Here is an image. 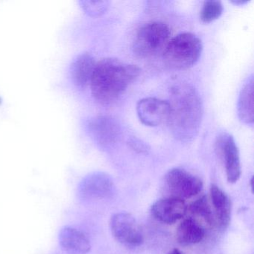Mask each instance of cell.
<instances>
[{
  "label": "cell",
  "instance_id": "obj_1",
  "mask_svg": "<svg viewBox=\"0 0 254 254\" xmlns=\"http://www.w3.org/2000/svg\"><path fill=\"white\" fill-rule=\"evenodd\" d=\"M167 123L175 139L191 142L197 136L203 118V103L194 86L186 81L173 83L169 89Z\"/></svg>",
  "mask_w": 254,
  "mask_h": 254
},
{
  "label": "cell",
  "instance_id": "obj_2",
  "mask_svg": "<svg viewBox=\"0 0 254 254\" xmlns=\"http://www.w3.org/2000/svg\"><path fill=\"white\" fill-rule=\"evenodd\" d=\"M139 74L140 69L136 65L114 58L102 59L96 62L90 81L92 96L102 105L114 103Z\"/></svg>",
  "mask_w": 254,
  "mask_h": 254
},
{
  "label": "cell",
  "instance_id": "obj_3",
  "mask_svg": "<svg viewBox=\"0 0 254 254\" xmlns=\"http://www.w3.org/2000/svg\"><path fill=\"white\" fill-rule=\"evenodd\" d=\"M202 50L201 40L194 34L184 32L169 40L163 52V62L172 69H188L200 59Z\"/></svg>",
  "mask_w": 254,
  "mask_h": 254
},
{
  "label": "cell",
  "instance_id": "obj_4",
  "mask_svg": "<svg viewBox=\"0 0 254 254\" xmlns=\"http://www.w3.org/2000/svg\"><path fill=\"white\" fill-rule=\"evenodd\" d=\"M170 29L163 22H151L140 28L133 42V53L139 58H148L163 52L170 40Z\"/></svg>",
  "mask_w": 254,
  "mask_h": 254
},
{
  "label": "cell",
  "instance_id": "obj_5",
  "mask_svg": "<svg viewBox=\"0 0 254 254\" xmlns=\"http://www.w3.org/2000/svg\"><path fill=\"white\" fill-rule=\"evenodd\" d=\"M215 151L224 164L227 181L235 184L242 174L240 155L234 138L230 133L222 131L215 139Z\"/></svg>",
  "mask_w": 254,
  "mask_h": 254
},
{
  "label": "cell",
  "instance_id": "obj_6",
  "mask_svg": "<svg viewBox=\"0 0 254 254\" xmlns=\"http://www.w3.org/2000/svg\"><path fill=\"white\" fill-rule=\"evenodd\" d=\"M113 236L125 246L136 248L144 242L142 228L136 218L127 212H119L113 215L110 221Z\"/></svg>",
  "mask_w": 254,
  "mask_h": 254
},
{
  "label": "cell",
  "instance_id": "obj_7",
  "mask_svg": "<svg viewBox=\"0 0 254 254\" xmlns=\"http://www.w3.org/2000/svg\"><path fill=\"white\" fill-rule=\"evenodd\" d=\"M86 127L90 138L102 149H110L114 147L121 136L118 122L108 116H98L90 119Z\"/></svg>",
  "mask_w": 254,
  "mask_h": 254
},
{
  "label": "cell",
  "instance_id": "obj_8",
  "mask_svg": "<svg viewBox=\"0 0 254 254\" xmlns=\"http://www.w3.org/2000/svg\"><path fill=\"white\" fill-rule=\"evenodd\" d=\"M115 191L112 178L105 172H93L83 178L78 188V197L83 200L109 198Z\"/></svg>",
  "mask_w": 254,
  "mask_h": 254
},
{
  "label": "cell",
  "instance_id": "obj_9",
  "mask_svg": "<svg viewBox=\"0 0 254 254\" xmlns=\"http://www.w3.org/2000/svg\"><path fill=\"white\" fill-rule=\"evenodd\" d=\"M165 181L173 197L182 200L194 197L203 188V182L200 178L180 168L170 169Z\"/></svg>",
  "mask_w": 254,
  "mask_h": 254
},
{
  "label": "cell",
  "instance_id": "obj_10",
  "mask_svg": "<svg viewBox=\"0 0 254 254\" xmlns=\"http://www.w3.org/2000/svg\"><path fill=\"white\" fill-rule=\"evenodd\" d=\"M136 113L142 124L156 127L165 121L167 122L169 115V102L157 98H144L137 102Z\"/></svg>",
  "mask_w": 254,
  "mask_h": 254
},
{
  "label": "cell",
  "instance_id": "obj_11",
  "mask_svg": "<svg viewBox=\"0 0 254 254\" xmlns=\"http://www.w3.org/2000/svg\"><path fill=\"white\" fill-rule=\"evenodd\" d=\"M187 210L184 200L172 196L157 200L151 206V213L160 222L172 224L184 218Z\"/></svg>",
  "mask_w": 254,
  "mask_h": 254
},
{
  "label": "cell",
  "instance_id": "obj_12",
  "mask_svg": "<svg viewBox=\"0 0 254 254\" xmlns=\"http://www.w3.org/2000/svg\"><path fill=\"white\" fill-rule=\"evenodd\" d=\"M96 62L90 53H81L72 61L69 68L71 80L77 88L84 90L90 85Z\"/></svg>",
  "mask_w": 254,
  "mask_h": 254
},
{
  "label": "cell",
  "instance_id": "obj_13",
  "mask_svg": "<svg viewBox=\"0 0 254 254\" xmlns=\"http://www.w3.org/2000/svg\"><path fill=\"white\" fill-rule=\"evenodd\" d=\"M209 194L215 225L221 230H225L231 220V200L220 187L215 184L211 186Z\"/></svg>",
  "mask_w": 254,
  "mask_h": 254
},
{
  "label": "cell",
  "instance_id": "obj_14",
  "mask_svg": "<svg viewBox=\"0 0 254 254\" xmlns=\"http://www.w3.org/2000/svg\"><path fill=\"white\" fill-rule=\"evenodd\" d=\"M59 238L61 247L67 254H87L91 249L87 236L74 227H62Z\"/></svg>",
  "mask_w": 254,
  "mask_h": 254
},
{
  "label": "cell",
  "instance_id": "obj_15",
  "mask_svg": "<svg viewBox=\"0 0 254 254\" xmlns=\"http://www.w3.org/2000/svg\"><path fill=\"white\" fill-rule=\"evenodd\" d=\"M204 227L197 220L190 217L181 221L176 232V239L184 246L196 245L205 237Z\"/></svg>",
  "mask_w": 254,
  "mask_h": 254
},
{
  "label": "cell",
  "instance_id": "obj_16",
  "mask_svg": "<svg viewBox=\"0 0 254 254\" xmlns=\"http://www.w3.org/2000/svg\"><path fill=\"white\" fill-rule=\"evenodd\" d=\"M238 116L239 120L245 124L254 123V77L251 75L239 93L238 100Z\"/></svg>",
  "mask_w": 254,
  "mask_h": 254
},
{
  "label": "cell",
  "instance_id": "obj_17",
  "mask_svg": "<svg viewBox=\"0 0 254 254\" xmlns=\"http://www.w3.org/2000/svg\"><path fill=\"white\" fill-rule=\"evenodd\" d=\"M189 210L195 216L203 218L209 225H215L212 207L206 196H202L194 200L190 204Z\"/></svg>",
  "mask_w": 254,
  "mask_h": 254
},
{
  "label": "cell",
  "instance_id": "obj_18",
  "mask_svg": "<svg viewBox=\"0 0 254 254\" xmlns=\"http://www.w3.org/2000/svg\"><path fill=\"white\" fill-rule=\"evenodd\" d=\"M224 6L221 1L209 0L203 3L200 10V18L203 23H211L221 17Z\"/></svg>",
  "mask_w": 254,
  "mask_h": 254
},
{
  "label": "cell",
  "instance_id": "obj_19",
  "mask_svg": "<svg viewBox=\"0 0 254 254\" xmlns=\"http://www.w3.org/2000/svg\"><path fill=\"white\" fill-rule=\"evenodd\" d=\"M80 5L83 11L90 17H99L102 15L109 8L108 1H90L83 0L80 1Z\"/></svg>",
  "mask_w": 254,
  "mask_h": 254
},
{
  "label": "cell",
  "instance_id": "obj_20",
  "mask_svg": "<svg viewBox=\"0 0 254 254\" xmlns=\"http://www.w3.org/2000/svg\"><path fill=\"white\" fill-rule=\"evenodd\" d=\"M130 145L133 149L136 150L138 152L146 153L148 151V145H145L144 142H140L139 140L133 139V140L130 141Z\"/></svg>",
  "mask_w": 254,
  "mask_h": 254
},
{
  "label": "cell",
  "instance_id": "obj_21",
  "mask_svg": "<svg viewBox=\"0 0 254 254\" xmlns=\"http://www.w3.org/2000/svg\"><path fill=\"white\" fill-rule=\"evenodd\" d=\"M233 4L235 5H245V4L248 3V0H235V1H232Z\"/></svg>",
  "mask_w": 254,
  "mask_h": 254
},
{
  "label": "cell",
  "instance_id": "obj_22",
  "mask_svg": "<svg viewBox=\"0 0 254 254\" xmlns=\"http://www.w3.org/2000/svg\"><path fill=\"white\" fill-rule=\"evenodd\" d=\"M168 254H182V252H181V251H179V250L176 249V248H175V249H173V250H172V251H169V253Z\"/></svg>",
  "mask_w": 254,
  "mask_h": 254
}]
</instances>
